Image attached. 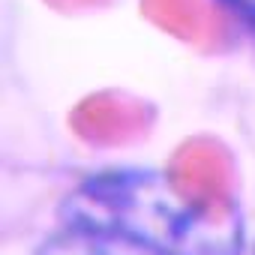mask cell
Here are the masks:
<instances>
[{"mask_svg": "<svg viewBox=\"0 0 255 255\" xmlns=\"http://www.w3.org/2000/svg\"><path fill=\"white\" fill-rule=\"evenodd\" d=\"M66 225L129 234L168 255H237L234 213L192 201L159 171L114 168L84 180L63 207Z\"/></svg>", "mask_w": 255, "mask_h": 255, "instance_id": "1", "label": "cell"}, {"mask_svg": "<svg viewBox=\"0 0 255 255\" xmlns=\"http://www.w3.org/2000/svg\"><path fill=\"white\" fill-rule=\"evenodd\" d=\"M33 255H168V252L120 231L63 222V228L48 234Z\"/></svg>", "mask_w": 255, "mask_h": 255, "instance_id": "2", "label": "cell"}]
</instances>
